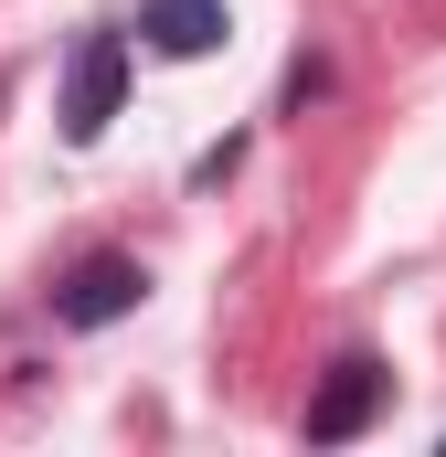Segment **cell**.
<instances>
[{"mask_svg": "<svg viewBox=\"0 0 446 457\" xmlns=\"http://www.w3.org/2000/svg\"><path fill=\"white\" fill-rule=\"evenodd\" d=\"M128 107V32H86L75 43V64H64V138L75 149H96Z\"/></svg>", "mask_w": 446, "mask_h": 457, "instance_id": "1", "label": "cell"}, {"mask_svg": "<svg viewBox=\"0 0 446 457\" xmlns=\"http://www.w3.org/2000/svg\"><path fill=\"white\" fill-rule=\"evenodd\" d=\"M383 394H393V372H383L372 351H340L330 372H319V394H309V415H298V436H309V447H351V436L383 415Z\"/></svg>", "mask_w": 446, "mask_h": 457, "instance_id": "2", "label": "cell"}, {"mask_svg": "<svg viewBox=\"0 0 446 457\" xmlns=\"http://www.w3.org/2000/svg\"><path fill=\"white\" fill-rule=\"evenodd\" d=\"M138 298H149V266L107 245V255H86V266L54 287V320H64V330H107V320H128Z\"/></svg>", "mask_w": 446, "mask_h": 457, "instance_id": "3", "label": "cell"}, {"mask_svg": "<svg viewBox=\"0 0 446 457\" xmlns=\"http://www.w3.org/2000/svg\"><path fill=\"white\" fill-rule=\"evenodd\" d=\"M138 43L170 54V64H202L223 43V0H149V11H138Z\"/></svg>", "mask_w": 446, "mask_h": 457, "instance_id": "4", "label": "cell"}]
</instances>
